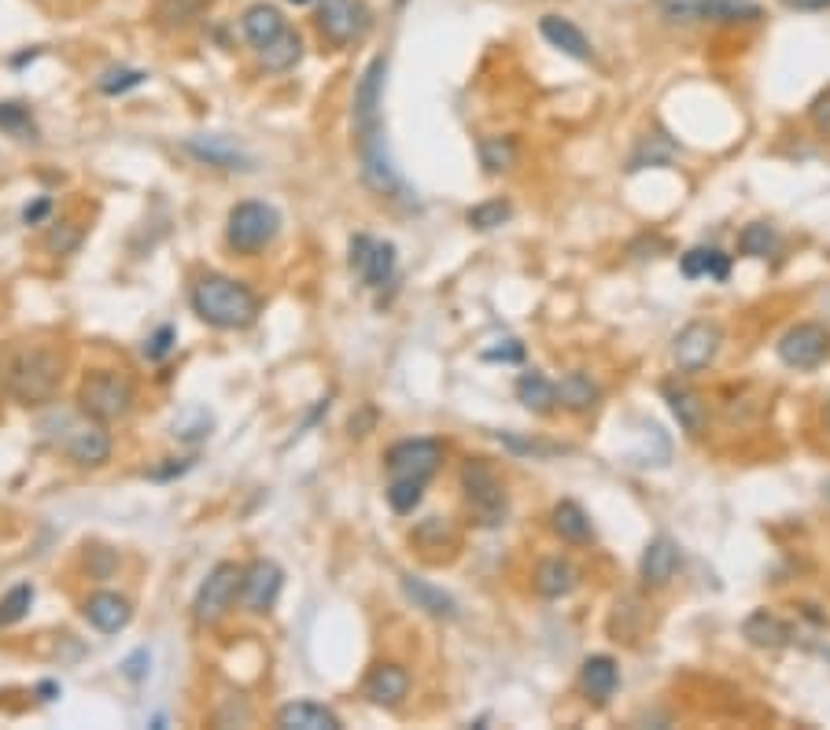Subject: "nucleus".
I'll use <instances>...</instances> for the list:
<instances>
[{
  "label": "nucleus",
  "instance_id": "f257e3e1",
  "mask_svg": "<svg viewBox=\"0 0 830 730\" xmlns=\"http://www.w3.org/2000/svg\"><path fill=\"white\" fill-rule=\"evenodd\" d=\"M384 77H387V60L384 55H373V60L365 63L359 85H354L351 122H354V148H359V163H362V181L370 185L376 196L398 199V196H406V185H403V177H398L392 155H387V144H384V118H381Z\"/></svg>",
  "mask_w": 830,
  "mask_h": 730
},
{
  "label": "nucleus",
  "instance_id": "f03ea898",
  "mask_svg": "<svg viewBox=\"0 0 830 730\" xmlns=\"http://www.w3.org/2000/svg\"><path fill=\"white\" fill-rule=\"evenodd\" d=\"M63 384V354L49 343H15L0 354V387L22 406L52 403Z\"/></svg>",
  "mask_w": 830,
  "mask_h": 730
},
{
  "label": "nucleus",
  "instance_id": "7ed1b4c3",
  "mask_svg": "<svg viewBox=\"0 0 830 730\" xmlns=\"http://www.w3.org/2000/svg\"><path fill=\"white\" fill-rule=\"evenodd\" d=\"M193 314L215 328L240 332V328H251L255 321H259V295H255L243 281H232V277H221V273H207V277H199L196 288H193Z\"/></svg>",
  "mask_w": 830,
  "mask_h": 730
},
{
  "label": "nucleus",
  "instance_id": "20e7f679",
  "mask_svg": "<svg viewBox=\"0 0 830 730\" xmlns=\"http://www.w3.org/2000/svg\"><path fill=\"white\" fill-rule=\"evenodd\" d=\"M137 403V387L126 373L118 369H89L77 384V409L85 417L100 420V425H111V420H122Z\"/></svg>",
  "mask_w": 830,
  "mask_h": 730
},
{
  "label": "nucleus",
  "instance_id": "39448f33",
  "mask_svg": "<svg viewBox=\"0 0 830 730\" xmlns=\"http://www.w3.org/2000/svg\"><path fill=\"white\" fill-rule=\"evenodd\" d=\"M461 491H465V502L473 509L476 524H484V528L506 524V513H509L506 487L484 458H469L461 465Z\"/></svg>",
  "mask_w": 830,
  "mask_h": 730
},
{
  "label": "nucleus",
  "instance_id": "423d86ee",
  "mask_svg": "<svg viewBox=\"0 0 830 730\" xmlns=\"http://www.w3.org/2000/svg\"><path fill=\"white\" fill-rule=\"evenodd\" d=\"M277 229H281V215L262 204V199H243L229 210L226 221V240L237 254H259L262 248H270Z\"/></svg>",
  "mask_w": 830,
  "mask_h": 730
},
{
  "label": "nucleus",
  "instance_id": "0eeeda50",
  "mask_svg": "<svg viewBox=\"0 0 830 730\" xmlns=\"http://www.w3.org/2000/svg\"><path fill=\"white\" fill-rule=\"evenodd\" d=\"M443 465V442L417 436V439H398L387 447L384 453V469L387 480H409V483H425L439 472Z\"/></svg>",
  "mask_w": 830,
  "mask_h": 730
},
{
  "label": "nucleus",
  "instance_id": "6e6552de",
  "mask_svg": "<svg viewBox=\"0 0 830 730\" xmlns=\"http://www.w3.org/2000/svg\"><path fill=\"white\" fill-rule=\"evenodd\" d=\"M63 431L55 436V447H60L66 458L82 469H100L104 461H111V431L93 417H60Z\"/></svg>",
  "mask_w": 830,
  "mask_h": 730
},
{
  "label": "nucleus",
  "instance_id": "1a4fd4ad",
  "mask_svg": "<svg viewBox=\"0 0 830 730\" xmlns=\"http://www.w3.org/2000/svg\"><path fill=\"white\" fill-rule=\"evenodd\" d=\"M240 575H243V569H240V564H232V561H218L215 569L207 572V580L199 583L196 602H193L196 624L210 627V624H218V619L229 613L232 602L240 597Z\"/></svg>",
  "mask_w": 830,
  "mask_h": 730
},
{
  "label": "nucleus",
  "instance_id": "9d476101",
  "mask_svg": "<svg viewBox=\"0 0 830 730\" xmlns=\"http://www.w3.org/2000/svg\"><path fill=\"white\" fill-rule=\"evenodd\" d=\"M314 22L332 49H347L370 30V8L362 0H318Z\"/></svg>",
  "mask_w": 830,
  "mask_h": 730
},
{
  "label": "nucleus",
  "instance_id": "9b49d317",
  "mask_svg": "<svg viewBox=\"0 0 830 730\" xmlns=\"http://www.w3.org/2000/svg\"><path fill=\"white\" fill-rule=\"evenodd\" d=\"M775 351H779V358L790 365V369H816L830 354V332L823 325H816V321H801V325L782 332Z\"/></svg>",
  "mask_w": 830,
  "mask_h": 730
},
{
  "label": "nucleus",
  "instance_id": "f8f14e48",
  "mask_svg": "<svg viewBox=\"0 0 830 730\" xmlns=\"http://www.w3.org/2000/svg\"><path fill=\"white\" fill-rule=\"evenodd\" d=\"M719 328L713 321H691L686 328H679V336L672 340V358L679 373H702L708 362L716 358L719 351Z\"/></svg>",
  "mask_w": 830,
  "mask_h": 730
},
{
  "label": "nucleus",
  "instance_id": "ddd939ff",
  "mask_svg": "<svg viewBox=\"0 0 830 730\" xmlns=\"http://www.w3.org/2000/svg\"><path fill=\"white\" fill-rule=\"evenodd\" d=\"M281 586H284L281 564L270 557L251 561L240 575V605L248 608V613H270L277 605V597H281Z\"/></svg>",
  "mask_w": 830,
  "mask_h": 730
},
{
  "label": "nucleus",
  "instance_id": "4468645a",
  "mask_svg": "<svg viewBox=\"0 0 830 730\" xmlns=\"http://www.w3.org/2000/svg\"><path fill=\"white\" fill-rule=\"evenodd\" d=\"M362 693L370 697L376 708H398L409 693V671L403 664H376V668H370V675H365Z\"/></svg>",
  "mask_w": 830,
  "mask_h": 730
},
{
  "label": "nucleus",
  "instance_id": "2eb2a0df",
  "mask_svg": "<svg viewBox=\"0 0 830 730\" xmlns=\"http://www.w3.org/2000/svg\"><path fill=\"white\" fill-rule=\"evenodd\" d=\"M679 572V542L668 535H657L646 542L639 561V575L646 586H668L672 575Z\"/></svg>",
  "mask_w": 830,
  "mask_h": 730
},
{
  "label": "nucleus",
  "instance_id": "dca6fc26",
  "mask_svg": "<svg viewBox=\"0 0 830 730\" xmlns=\"http://www.w3.org/2000/svg\"><path fill=\"white\" fill-rule=\"evenodd\" d=\"M85 619L93 624L96 630H104V635H118V630H126L129 627V619H133V605L126 602L122 594H115V591H96V594H89L85 597Z\"/></svg>",
  "mask_w": 830,
  "mask_h": 730
},
{
  "label": "nucleus",
  "instance_id": "f3484780",
  "mask_svg": "<svg viewBox=\"0 0 830 730\" xmlns=\"http://www.w3.org/2000/svg\"><path fill=\"white\" fill-rule=\"evenodd\" d=\"M539 33H542V38H547L558 52L572 55V60H580V63H591V60H594L591 41H587V33H583L580 27H575L572 19H564V15H542V19H539Z\"/></svg>",
  "mask_w": 830,
  "mask_h": 730
},
{
  "label": "nucleus",
  "instance_id": "a211bd4d",
  "mask_svg": "<svg viewBox=\"0 0 830 730\" xmlns=\"http://www.w3.org/2000/svg\"><path fill=\"white\" fill-rule=\"evenodd\" d=\"M273 723L281 730H340L343 727L340 716L318 701H292V705L277 708Z\"/></svg>",
  "mask_w": 830,
  "mask_h": 730
},
{
  "label": "nucleus",
  "instance_id": "6ab92c4d",
  "mask_svg": "<svg viewBox=\"0 0 830 730\" xmlns=\"http://www.w3.org/2000/svg\"><path fill=\"white\" fill-rule=\"evenodd\" d=\"M403 594L414 602V608L428 613L432 619H458V602L443 586L421 580V575H403Z\"/></svg>",
  "mask_w": 830,
  "mask_h": 730
},
{
  "label": "nucleus",
  "instance_id": "aec40b11",
  "mask_svg": "<svg viewBox=\"0 0 830 730\" xmlns=\"http://www.w3.org/2000/svg\"><path fill=\"white\" fill-rule=\"evenodd\" d=\"M575 586H580V569L564 557H547L539 561L536 569V594L547 597V602H558V597H569Z\"/></svg>",
  "mask_w": 830,
  "mask_h": 730
},
{
  "label": "nucleus",
  "instance_id": "412c9836",
  "mask_svg": "<svg viewBox=\"0 0 830 730\" xmlns=\"http://www.w3.org/2000/svg\"><path fill=\"white\" fill-rule=\"evenodd\" d=\"M185 148L196 155L199 163L218 166V170H251V159L243 155L237 144L226 137H188Z\"/></svg>",
  "mask_w": 830,
  "mask_h": 730
},
{
  "label": "nucleus",
  "instance_id": "4be33fe9",
  "mask_svg": "<svg viewBox=\"0 0 830 730\" xmlns=\"http://www.w3.org/2000/svg\"><path fill=\"white\" fill-rule=\"evenodd\" d=\"M580 686H583V693L591 697L594 705H605L609 697L616 693V686H620L616 660L605 657V653H598V657H587L583 668H580Z\"/></svg>",
  "mask_w": 830,
  "mask_h": 730
},
{
  "label": "nucleus",
  "instance_id": "5701e85b",
  "mask_svg": "<svg viewBox=\"0 0 830 730\" xmlns=\"http://www.w3.org/2000/svg\"><path fill=\"white\" fill-rule=\"evenodd\" d=\"M741 635H746L757 649H782L793 642V627L779 619L768 608H757V613L746 616V624H741Z\"/></svg>",
  "mask_w": 830,
  "mask_h": 730
},
{
  "label": "nucleus",
  "instance_id": "b1692460",
  "mask_svg": "<svg viewBox=\"0 0 830 730\" xmlns=\"http://www.w3.org/2000/svg\"><path fill=\"white\" fill-rule=\"evenodd\" d=\"M284 27H288V22L281 15V8L266 4V0H259V4H251V8H243V15H240V30H243V38H248V44H251L255 52H259L262 44H270Z\"/></svg>",
  "mask_w": 830,
  "mask_h": 730
},
{
  "label": "nucleus",
  "instance_id": "393cba45",
  "mask_svg": "<svg viewBox=\"0 0 830 730\" xmlns=\"http://www.w3.org/2000/svg\"><path fill=\"white\" fill-rule=\"evenodd\" d=\"M664 398H668L672 414H675V420H679V428L686 431V436H702L705 425H708L705 398L691 392V387H675V384L664 387Z\"/></svg>",
  "mask_w": 830,
  "mask_h": 730
},
{
  "label": "nucleus",
  "instance_id": "a878e982",
  "mask_svg": "<svg viewBox=\"0 0 830 730\" xmlns=\"http://www.w3.org/2000/svg\"><path fill=\"white\" fill-rule=\"evenodd\" d=\"M550 528L553 535L561 542H572V546H587V542L594 539V528H591V517L583 513L580 502H572V498H564V502L553 505L550 513Z\"/></svg>",
  "mask_w": 830,
  "mask_h": 730
},
{
  "label": "nucleus",
  "instance_id": "bb28decb",
  "mask_svg": "<svg viewBox=\"0 0 830 730\" xmlns=\"http://www.w3.org/2000/svg\"><path fill=\"white\" fill-rule=\"evenodd\" d=\"M517 403L531 409V414H550L558 409V384L547 380L542 373H520L517 376Z\"/></svg>",
  "mask_w": 830,
  "mask_h": 730
},
{
  "label": "nucleus",
  "instance_id": "cd10ccee",
  "mask_svg": "<svg viewBox=\"0 0 830 730\" xmlns=\"http://www.w3.org/2000/svg\"><path fill=\"white\" fill-rule=\"evenodd\" d=\"M303 60V41H299V33L295 30H281L277 38L270 41V44H262L259 49V63L266 66L270 74H284V71H292V66Z\"/></svg>",
  "mask_w": 830,
  "mask_h": 730
},
{
  "label": "nucleus",
  "instance_id": "c85d7f7f",
  "mask_svg": "<svg viewBox=\"0 0 830 730\" xmlns=\"http://www.w3.org/2000/svg\"><path fill=\"white\" fill-rule=\"evenodd\" d=\"M679 270L686 281H697V277H713V281H727L730 277V254L716 251V248H691L679 254Z\"/></svg>",
  "mask_w": 830,
  "mask_h": 730
},
{
  "label": "nucleus",
  "instance_id": "c756f323",
  "mask_svg": "<svg viewBox=\"0 0 830 730\" xmlns=\"http://www.w3.org/2000/svg\"><path fill=\"white\" fill-rule=\"evenodd\" d=\"M598 395H602V392H598V384L580 369L564 373L561 384H558V406L572 409V414H587V409L598 403Z\"/></svg>",
  "mask_w": 830,
  "mask_h": 730
},
{
  "label": "nucleus",
  "instance_id": "7c9ffc66",
  "mask_svg": "<svg viewBox=\"0 0 830 730\" xmlns=\"http://www.w3.org/2000/svg\"><path fill=\"white\" fill-rule=\"evenodd\" d=\"M476 155H480V166L487 174H509L520 159V148L513 137H480Z\"/></svg>",
  "mask_w": 830,
  "mask_h": 730
},
{
  "label": "nucleus",
  "instance_id": "2f4dec72",
  "mask_svg": "<svg viewBox=\"0 0 830 730\" xmlns=\"http://www.w3.org/2000/svg\"><path fill=\"white\" fill-rule=\"evenodd\" d=\"M359 277H362L365 288L392 284V277H395V243L392 240H373L370 259H365V270Z\"/></svg>",
  "mask_w": 830,
  "mask_h": 730
},
{
  "label": "nucleus",
  "instance_id": "473e14b6",
  "mask_svg": "<svg viewBox=\"0 0 830 730\" xmlns=\"http://www.w3.org/2000/svg\"><path fill=\"white\" fill-rule=\"evenodd\" d=\"M210 4H215V0H159V4H155V22H159L163 30H181L204 15Z\"/></svg>",
  "mask_w": 830,
  "mask_h": 730
},
{
  "label": "nucleus",
  "instance_id": "72a5a7b5",
  "mask_svg": "<svg viewBox=\"0 0 830 730\" xmlns=\"http://www.w3.org/2000/svg\"><path fill=\"white\" fill-rule=\"evenodd\" d=\"M702 19H708V22H757L760 4L757 0H705Z\"/></svg>",
  "mask_w": 830,
  "mask_h": 730
},
{
  "label": "nucleus",
  "instance_id": "f704fd0d",
  "mask_svg": "<svg viewBox=\"0 0 830 730\" xmlns=\"http://www.w3.org/2000/svg\"><path fill=\"white\" fill-rule=\"evenodd\" d=\"M779 248V237L768 221H749L746 229L738 232V251L749 254V259H768V254Z\"/></svg>",
  "mask_w": 830,
  "mask_h": 730
},
{
  "label": "nucleus",
  "instance_id": "c9c22d12",
  "mask_svg": "<svg viewBox=\"0 0 830 730\" xmlns=\"http://www.w3.org/2000/svg\"><path fill=\"white\" fill-rule=\"evenodd\" d=\"M509 218H513L509 199H484V204L469 207V215H465V221H469L473 229H480V232H491L498 226H506Z\"/></svg>",
  "mask_w": 830,
  "mask_h": 730
},
{
  "label": "nucleus",
  "instance_id": "e433bc0d",
  "mask_svg": "<svg viewBox=\"0 0 830 730\" xmlns=\"http://www.w3.org/2000/svg\"><path fill=\"white\" fill-rule=\"evenodd\" d=\"M210 428H215V417H210L204 406L185 409V414L174 420V436L181 442H204L210 436Z\"/></svg>",
  "mask_w": 830,
  "mask_h": 730
},
{
  "label": "nucleus",
  "instance_id": "4c0bfd02",
  "mask_svg": "<svg viewBox=\"0 0 830 730\" xmlns=\"http://www.w3.org/2000/svg\"><path fill=\"white\" fill-rule=\"evenodd\" d=\"M144 82H148V74H144V71H133V66H111V71H104L96 77V88L104 96H122V93H129V88H137Z\"/></svg>",
  "mask_w": 830,
  "mask_h": 730
},
{
  "label": "nucleus",
  "instance_id": "58836bf2",
  "mask_svg": "<svg viewBox=\"0 0 830 730\" xmlns=\"http://www.w3.org/2000/svg\"><path fill=\"white\" fill-rule=\"evenodd\" d=\"M0 129L11 133V137L19 140H33V115L27 104H15V100H8V104H0Z\"/></svg>",
  "mask_w": 830,
  "mask_h": 730
},
{
  "label": "nucleus",
  "instance_id": "ea45409f",
  "mask_svg": "<svg viewBox=\"0 0 830 730\" xmlns=\"http://www.w3.org/2000/svg\"><path fill=\"white\" fill-rule=\"evenodd\" d=\"M30 605H33V586L30 583L11 586V591L0 597V627L19 624V619L30 613Z\"/></svg>",
  "mask_w": 830,
  "mask_h": 730
},
{
  "label": "nucleus",
  "instance_id": "a19ab883",
  "mask_svg": "<svg viewBox=\"0 0 830 730\" xmlns=\"http://www.w3.org/2000/svg\"><path fill=\"white\" fill-rule=\"evenodd\" d=\"M387 505L395 509V513H414L421 505V498H425V483H409V480H387Z\"/></svg>",
  "mask_w": 830,
  "mask_h": 730
},
{
  "label": "nucleus",
  "instance_id": "79ce46f5",
  "mask_svg": "<svg viewBox=\"0 0 830 730\" xmlns=\"http://www.w3.org/2000/svg\"><path fill=\"white\" fill-rule=\"evenodd\" d=\"M498 442L513 453H525V458H553V453H564L558 442H542V439H520L513 431H498Z\"/></svg>",
  "mask_w": 830,
  "mask_h": 730
},
{
  "label": "nucleus",
  "instance_id": "37998d69",
  "mask_svg": "<svg viewBox=\"0 0 830 730\" xmlns=\"http://www.w3.org/2000/svg\"><path fill=\"white\" fill-rule=\"evenodd\" d=\"M174 343H177V328L174 325H159L148 336V343H144V358H148V362H163L166 354L174 351Z\"/></svg>",
  "mask_w": 830,
  "mask_h": 730
},
{
  "label": "nucleus",
  "instance_id": "c03bdc74",
  "mask_svg": "<svg viewBox=\"0 0 830 730\" xmlns=\"http://www.w3.org/2000/svg\"><path fill=\"white\" fill-rule=\"evenodd\" d=\"M657 8L675 22H697L705 15V0H657Z\"/></svg>",
  "mask_w": 830,
  "mask_h": 730
},
{
  "label": "nucleus",
  "instance_id": "a18cd8bd",
  "mask_svg": "<svg viewBox=\"0 0 830 730\" xmlns=\"http://www.w3.org/2000/svg\"><path fill=\"white\" fill-rule=\"evenodd\" d=\"M484 362H506V365H517L525 362V343L520 340H498V347H487L480 354Z\"/></svg>",
  "mask_w": 830,
  "mask_h": 730
},
{
  "label": "nucleus",
  "instance_id": "49530a36",
  "mask_svg": "<svg viewBox=\"0 0 830 730\" xmlns=\"http://www.w3.org/2000/svg\"><path fill=\"white\" fill-rule=\"evenodd\" d=\"M148 668H152V653L148 649H137V653H129V657L122 660V675H126L129 682L148 679Z\"/></svg>",
  "mask_w": 830,
  "mask_h": 730
},
{
  "label": "nucleus",
  "instance_id": "de8ad7c7",
  "mask_svg": "<svg viewBox=\"0 0 830 730\" xmlns=\"http://www.w3.org/2000/svg\"><path fill=\"white\" fill-rule=\"evenodd\" d=\"M808 115H812L816 129H819V133H827V137H830V88H827V93H819V96L812 100V107H808Z\"/></svg>",
  "mask_w": 830,
  "mask_h": 730
},
{
  "label": "nucleus",
  "instance_id": "09e8293b",
  "mask_svg": "<svg viewBox=\"0 0 830 730\" xmlns=\"http://www.w3.org/2000/svg\"><path fill=\"white\" fill-rule=\"evenodd\" d=\"M782 4L793 8V11H827L830 0H782Z\"/></svg>",
  "mask_w": 830,
  "mask_h": 730
},
{
  "label": "nucleus",
  "instance_id": "8fccbe9b",
  "mask_svg": "<svg viewBox=\"0 0 830 730\" xmlns=\"http://www.w3.org/2000/svg\"><path fill=\"white\" fill-rule=\"evenodd\" d=\"M49 207H52V199H38L33 207H27V215H22V218H27V226H33V221H41L44 215H49Z\"/></svg>",
  "mask_w": 830,
  "mask_h": 730
},
{
  "label": "nucleus",
  "instance_id": "3c124183",
  "mask_svg": "<svg viewBox=\"0 0 830 730\" xmlns=\"http://www.w3.org/2000/svg\"><path fill=\"white\" fill-rule=\"evenodd\" d=\"M188 465H193V461H181V465H166V469H155L152 472V480H170V476H181V472H188Z\"/></svg>",
  "mask_w": 830,
  "mask_h": 730
},
{
  "label": "nucleus",
  "instance_id": "603ef678",
  "mask_svg": "<svg viewBox=\"0 0 830 730\" xmlns=\"http://www.w3.org/2000/svg\"><path fill=\"white\" fill-rule=\"evenodd\" d=\"M38 693H41V701H52V693H60V686H55V682H41Z\"/></svg>",
  "mask_w": 830,
  "mask_h": 730
},
{
  "label": "nucleus",
  "instance_id": "864d4df0",
  "mask_svg": "<svg viewBox=\"0 0 830 730\" xmlns=\"http://www.w3.org/2000/svg\"><path fill=\"white\" fill-rule=\"evenodd\" d=\"M288 4H295V8H303V4H314V0H288Z\"/></svg>",
  "mask_w": 830,
  "mask_h": 730
},
{
  "label": "nucleus",
  "instance_id": "5fc2aeb1",
  "mask_svg": "<svg viewBox=\"0 0 830 730\" xmlns=\"http://www.w3.org/2000/svg\"><path fill=\"white\" fill-rule=\"evenodd\" d=\"M827 420H830V406H827Z\"/></svg>",
  "mask_w": 830,
  "mask_h": 730
}]
</instances>
